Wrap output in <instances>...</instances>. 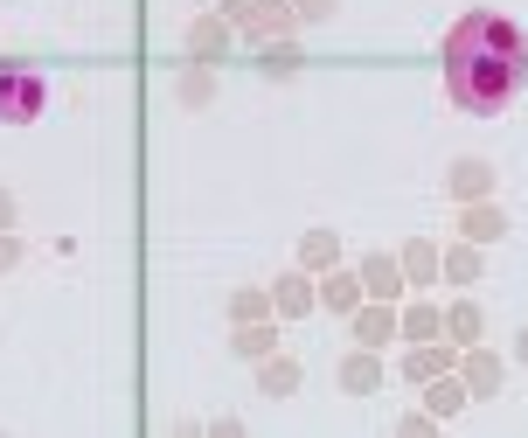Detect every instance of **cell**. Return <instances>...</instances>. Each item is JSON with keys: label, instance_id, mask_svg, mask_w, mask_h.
<instances>
[{"label": "cell", "instance_id": "4", "mask_svg": "<svg viewBox=\"0 0 528 438\" xmlns=\"http://www.w3.org/2000/svg\"><path fill=\"white\" fill-rule=\"evenodd\" d=\"M445 279H459V286L480 279V251H473V244H452V251H445Z\"/></svg>", "mask_w": 528, "mask_h": 438}, {"label": "cell", "instance_id": "9", "mask_svg": "<svg viewBox=\"0 0 528 438\" xmlns=\"http://www.w3.org/2000/svg\"><path fill=\"white\" fill-rule=\"evenodd\" d=\"M278 306L306 313V306H313V286H306V279H278Z\"/></svg>", "mask_w": 528, "mask_h": 438}, {"label": "cell", "instance_id": "14", "mask_svg": "<svg viewBox=\"0 0 528 438\" xmlns=\"http://www.w3.org/2000/svg\"><path fill=\"white\" fill-rule=\"evenodd\" d=\"M403 265H410V279H431V251H424V244H410Z\"/></svg>", "mask_w": 528, "mask_h": 438}, {"label": "cell", "instance_id": "11", "mask_svg": "<svg viewBox=\"0 0 528 438\" xmlns=\"http://www.w3.org/2000/svg\"><path fill=\"white\" fill-rule=\"evenodd\" d=\"M362 279H369L376 292H396V265H390V258H369V265H362Z\"/></svg>", "mask_w": 528, "mask_h": 438}, {"label": "cell", "instance_id": "12", "mask_svg": "<svg viewBox=\"0 0 528 438\" xmlns=\"http://www.w3.org/2000/svg\"><path fill=\"white\" fill-rule=\"evenodd\" d=\"M494 376H501V362H494V355H473V390H480V397L494 390Z\"/></svg>", "mask_w": 528, "mask_h": 438}, {"label": "cell", "instance_id": "1", "mask_svg": "<svg viewBox=\"0 0 528 438\" xmlns=\"http://www.w3.org/2000/svg\"><path fill=\"white\" fill-rule=\"evenodd\" d=\"M438 63H445V98L473 119H494L522 98L528 84V35L501 14V7H466L445 42H438Z\"/></svg>", "mask_w": 528, "mask_h": 438}, {"label": "cell", "instance_id": "6", "mask_svg": "<svg viewBox=\"0 0 528 438\" xmlns=\"http://www.w3.org/2000/svg\"><path fill=\"white\" fill-rule=\"evenodd\" d=\"M341 390H376V362H369V355L341 362Z\"/></svg>", "mask_w": 528, "mask_h": 438}, {"label": "cell", "instance_id": "5", "mask_svg": "<svg viewBox=\"0 0 528 438\" xmlns=\"http://www.w3.org/2000/svg\"><path fill=\"white\" fill-rule=\"evenodd\" d=\"M445 334H452V341H480V313H473V306H452V313H445Z\"/></svg>", "mask_w": 528, "mask_h": 438}, {"label": "cell", "instance_id": "3", "mask_svg": "<svg viewBox=\"0 0 528 438\" xmlns=\"http://www.w3.org/2000/svg\"><path fill=\"white\" fill-rule=\"evenodd\" d=\"M452 195H487V160H459L452 167Z\"/></svg>", "mask_w": 528, "mask_h": 438}, {"label": "cell", "instance_id": "10", "mask_svg": "<svg viewBox=\"0 0 528 438\" xmlns=\"http://www.w3.org/2000/svg\"><path fill=\"white\" fill-rule=\"evenodd\" d=\"M320 299H327V306H341V313H348V306H355V299H362V279H327V292H320Z\"/></svg>", "mask_w": 528, "mask_h": 438}, {"label": "cell", "instance_id": "17", "mask_svg": "<svg viewBox=\"0 0 528 438\" xmlns=\"http://www.w3.org/2000/svg\"><path fill=\"white\" fill-rule=\"evenodd\" d=\"M522 362H528V334H522Z\"/></svg>", "mask_w": 528, "mask_h": 438}, {"label": "cell", "instance_id": "7", "mask_svg": "<svg viewBox=\"0 0 528 438\" xmlns=\"http://www.w3.org/2000/svg\"><path fill=\"white\" fill-rule=\"evenodd\" d=\"M264 390H271V397L299 390V362H264Z\"/></svg>", "mask_w": 528, "mask_h": 438}, {"label": "cell", "instance_id": "16", "mask_svg": "<svg viewBox=\"0 0 528 438\" xmlns=\"http://www.w3.org/2000/svg\"><path fill=\"white\" fill-rule=\"evenodd\" d=\"M0 223H7V195H0Z\"/></svg>", "mask_w": 528, "mask_h": 438}, {"label": "cell", "instance_id": "2", "mask_svg": "<svg viewBox=\"0 0 528 438\" xmlns=\"http://www.w3.org/2000/svg\"><path fill=\"white\" fill-rule=\"evenodd\" d=\"M42 105H49L42 70L7 56V63H0V126H35V119H42Z\"/></svg>", "mask_w": 528, "mask_h": 438}, {"label": "cell", "instance_id": "8", "mask_svg": "<svg viewBox=\"0 0 528 438\" xmlns=\"http://www.w3.org/2000/svg\"><path fill=\"white\" fill-rule=\"evenodd\" d=\"M355 334H362V348H383V341H390V313H383V306H376V313H362V327H355Z\"/></svg>", "mask_w": 528, "mask_h": 438}, {"label": "cell", "instance_id": "13", "mask_svg": "<svg viewBox=\"0 0 528 438\" xmlns=\"http://www.w3.org/2000/svg\"><path fill=\"white\" fill-rule=\"evenodd\" d=\"M327 258H334V237L313 230V237H306V265H327Z\"/></svg>", "mask_w": 528, "mask_h": 438}, {"label": "cell", "instance_id": "15", "mask_svg": "<svg viewBox=\"0 0 528 438\" xmlns=\"http://www.w3.org/2000/svg\"><path fill=\"white\" fill-rule=\"evenodd\" d=\"M292 14H306V21H327V14H334V0H299Z\"/></svg>", "mask_w": 528, "mask_h": 438}]
</instances>
